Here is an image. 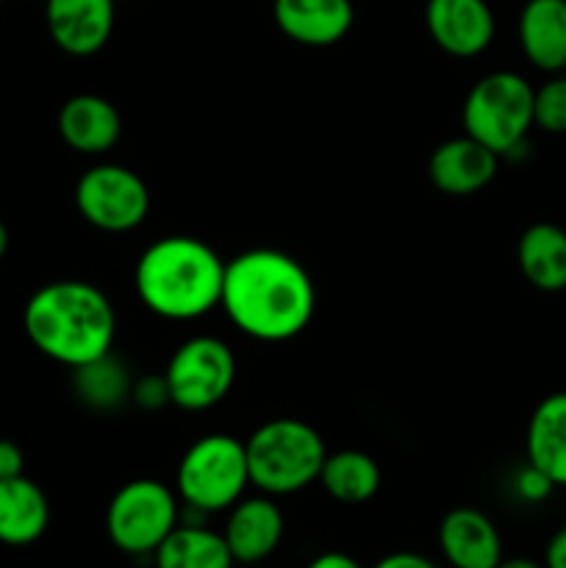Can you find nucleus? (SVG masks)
Listing matches in <instances>:
<instances>
[{
    "instance_id": "nucleus-1",
    "label": "nucleus",
    "mask_w": 566,
    "mask_h": 568,
    "mask_svg": "<svg viewBox=\"0 0 566 568\" xmlns=\"http://www.w3.org/2000/svg\"><path fill=\"white\" fill-rule=\"evenodd\" d=\"M220 305L244 336L277 344L311 325L316 288L297 258L281 250L255 247L225 264Z\"/></svg>"
},
{
    "instance_id": "nucleus-2",
    "label": "nucleus",
    "mask_w": 566,
    "mask_h": 568,
    "mask_svg": "<svg viewBox=\"0 0 566 568\" xmlns=\"http://www.w3.org/2000/svg\"><path fill=\"white\" fill-rule=\"evenodd\" d=\"M28 338L42 355L70 369L111 353L117 314L94 283L53 281L37 288L22 314Z\"/></svg>"
},
{
    "instance_id": "nucleus-3",
    "label": "nucleus",
    "mask_w": 566,
    "mask_h": 568,
    "mask_svg": "<svg viewBox=\"0 0 566 568\" xmlns=\"http://www.w3.org/2000/svg\"><path fill=\"white\" fill-rule=\"evenodd\" d=\"M225 261L194 236H164L137 261L133 283L150 314L192 322L220 305Z\"/></svg>"
},
{
    "instance_id": "nucleus-4",
    "label": "nucleus",
    "mask_w": 566,
    "mask_h": 568,
    "mask_svg": "<svg viewBox=\"0 0 566 568\" xmlns=\"http://www.w3.org/2000/svg\"><path fill=\"white\" fill-rule=\"evenodd\" d=\"M250 486L266 497H289L320 480L327 458L320 433L303 419L281 416L250 433L244 442Z\"/></svg>"
},
{
    "instance_id": "nucleus-5",
    "label": "nucleus",
    "mask_w": 566,
    "mask_h": 568,
    "mask_svg": "<svg viewBox=\"0 0 566 568\" xmlns=\"http://www.w3.org/2000/svg\"><path fill=\"white\" fill-rule=\"evenodd\" d=\"M533 89L525 75L497 70L475 81L464 100L466 136L477 139L503 159L525 148L533 128Z\"/></svg>"
},
{
    "instance_id": "nucleus-6",
    "label": "nucleus",
    "mask_w": 566,
    "mask_h": 568,
    "mask_svg": "<svg viewBox=\"0 0 566 568\" xmlns=\"http://www.w3.org/2000/svg\"><path fill=\"white\" fill-rule=\"evenodd\" d=\"M250 486L244 442L228 433H209L183 453L175 475L181 505L203 514L231 510Z\"/></svg>"
},
{
    "instance_id": "nucleus-7",
    "label": "nucleus",
    "mask_w": 566,
    "mask_h": 568,
    "mask_svg": "<svg viewBox=\"0 0 566 568\" xmlns=\"http://www.w3.org/2000/svg\"><path fill=\"white\" fill-rule=\"evenodd\" d=\"M181 525V499L159 480H131L105 508V532L120 552L144 558Z\"/></svg>"
},
{
    "instance_id": "nucleus-8",
    "label": "nucleus",
    "mask_w": 566,
    "mask_h": 568,
    "mask_svg": "<svg viewBox=\"0 0 566 568\" xmlns=\"http://www.w3.org/2000/svg\"><path fill=\"white\" fill-rule=\"evenodd\" d=\"M170 399L181 410H209L236 383V355L222 338L194 336L172 353L164 369Z\"/></svg>"
},
{
    "instance_id": "nucleus-9",
    "label": "nucleus",
    "mask_w": 566,
    "mask_h": 568,
    "mask_svg": "<svg viewBox=\"0 0 566 568\" xmlns=\"http://www.w3.org/2000/svg\"><path fill=\"white\" fill-rule=\"evenodd\" d=\"M75 209L103 233H128L144 222L150 211V189L122 164H98L75 183Z\"/></svg>"
},
{
    "instance_id": "nucleus-10",
    "label": "nucleus",
    "mask_w": 566,
    "mask_h": 568,
    "mask_svg": "<svg viewBox=\"0 0 566 568\" xmlns=\"http://www.w3.org/2000/svg\"><path fill=\"white\" fill-rule=\"evenodd\" d=\"M425 26L433 44L455 59H475L497 33V20L486 0H427Z\"/></svg>"
},
{
    "instance_id": "nucleus-11",
    "label": "nucleus",
    "mask_w": 566,
    "mask_h": 568,
    "mask_svg": "<svg viewBox=\"0 0 566 568\" xmlns=\"http://www.w3.org/2000/svg\"><path fill=\"white\" fill-rule=\"evenodd\" d=\"M283 530V510L277 508L275 497H242L231 510H228L225 538L228 549L236 566H259L281 547Z\"/></svg>"
},
{
    "instance_id": "nucleus-12",
    "label": "nucleus",
    "mask_w": 566,
    "mask_h": 568,
    "mask_svg": "<svg viewBox=\"0 0 566 568\" xmlns=\"http://www.w3.org/2000/svg\"><path fill=\"white\" fill-rule=\"evenodd\" d=\"M114 0H48L44 22L59 50L67 55H94L114 31Z\"/></svg>"
},
{
    "instance_id": "nucleus-13",
    "label": "nucleus",
    "mask_w": 566,
    "mask_h": 568,
    "mask_svg": "<svg viewBox=\"0 0 566 568\" xmlns=\"http://www.w3.org/2000/svg\"><path fill=\"white\" fill-rule=\"evenodd\" d=\"M499 170V155L472 136H455L438 144L427 161V178L449 197H469L486 189Z\"/></svg>"
},
{
    "instance_id": "nucleus-14",
    "label": "nucleus",
    "mask_w": 566,
    "mask_h": 568,
    "mask_svg": "<svg viewBox=\"0 0 566 568\" xmlns=\"http://www.w3.org/2000/svg\"><path fill=\"white\" fill-rule=\"evenodd\" d=\"M272 20L292 42L327 48L347 37L355 9L353 0H272Z\"/></svg>"
},
{
    "instance_id": "nucleus-15",
    "label": "nucleus",
    "mask_w": 566,
    "mask_h": 568,
    "mask_svg": "<svg viewBox=\"0 0 566 568\" xmlns=\"http://www.w3.org/2000/svg\"><path fill=\"white\" fill-rule=\"evenodd\" d=\"M438 549L449 568H494L503 560L497 525L477 508H453L444 516Z\"/></svg>"
},
{
    "instance_id": "nucleus-16",
    "label": "nucleus",
    "mask_w": 566,
    "mask_h": 568,
    "mask_svg": "<svg viewBox=\"0 0 566 568\" xmlns=\"http://www.w3.org/2000/svg\"><path fill=\"white\" fill-rule=\"evenodd\" d=\"M122 133V116L100 94H75L59 111V136L81 155L109 153Z\"/></svg>"
},
{
    "instance_id": "nucleus-17",
    "label": "nucleus",
    "mask_w": 566,
    "mask_h": 568,
    "mask_svg": "<svg viewBox=\"0 0 566 568\" xmlns=\"http://www.w3.org/2000/svg\"><path fill=\"white\" fill-rule=\"evenodd\" d=\"M516 37L525 59L536 70H566V0H527L516 20Z\"/></svg>"
},
{
    "instance_id": "nucleus-18",
    "label": "nucleus",
    "mask_w": 566,
    "mask_h": 568,
    "mask_svg": "<svg viewBox=\"0 0 566 568\" xmlns=\"http://www.w3.org/2000/svg\"><path fill=\"white\" fill-rule=\"evenodd\" d=\"M50 525V503L26 475L0 480V544L31 547Z\"/></svg>"
},
{
    "instance_id": "nucleus-19",
    "label": "nucleus",
    "mask_w": 566,
    "mask_h": 568,
    "mask_svg": "<svg viewBox=\"0 0 566 568\" xmlns=\"http://www.w3.org/2000/svg\"><path fill=\"white\" fill-rule=\"evenodd\" d=\"M516 264L525 281L538 292L566 288V231L555 222H536L525 227L516 242Z\"/></svg>"
},
{
    "instance_id": "nucleus-20",
    "label": "nucleus",
    "mask_w": 566,
    "mask_h": 568,
    "mask_svg": "<svg viewBox=\"0 0 566 568\" xmlns=\"http://www.w3.org/2000/svg\"><path fill=\"white\" fill-rule=\"evenodd\" d=\"M527 464L542 469L555 488H566V392L544 397L527 422Z\"/></svg>"
},
{
    "instance_id": "nucleus-21",
    "label": "nucleus",
    "mask_w": 566,
    "mask_h": 568,
    "mask_svg": "<svg viewBox=\"0 0 566 568\" xmlns=\"http://www.w3.org/2000/svg\"><path fill=\"white\" fill-rule=\"evenodd\" d=\"M155 568H233L222 532L205 525H178L153 552Z\"/></svg>"
},
{
    "instance_id": "nucleus-22",
    "label": "nucleus",
    "mask_w": 566,
    "mask_h": 568,
    "mask_svg": "<svg viewBox=\"0 0 566 568\" xmlns=\"http://www.w3.org/2000/svg\"><path fill=\"white\" fill-rule=\"evenodd\" d=\"M381 466L361 449H338L325 458L320 469V486L327 497L342 505H364L381 491Z\"/></svg>"
},
{
    "instance_id": "nucleus-23",
    "label": "nucleus",
    "mask_w": 566,
    "mask_h": 568,
    "mask_svg": "<svg viewBox=\"0 0 566 568\" xmlns=\"http://www.w3.org/2000/svg\"><path fill=\"white\" fill-rule=\"evenodd\" d=\"M72 388H75L78 399L92 410H117L131 399L133 377L128 375L122 361L105 353L72 369Z\"/></svg>"
},
{
    "instance_id": "nucleus-24",
    "label": "nucleus",
    "mask_w": 566,
    "mask_h": 568,
    "mask_svg": "<svg viewBox=\"0 0 566 568\" xmlns=\"http://www.w3.org/2000/svg\"><path fill=\"white\" fill-rule=\"evenodd\" d=\"M533 128H542L544 133H566V72H555L533 89Z\"/></svg>"
},
{
    "instance_id": "nucleus-25",
    "label": "nucleus",
    "mask_w": 566,
    "mask_h": 568,
    "mask_svg": "<svg viewBox=\"0 0 566 568\" xmlns=\"http://www.w3.org/2000/svg\"><path fill=\"white\" fill-rule=\"evenodd\" d=\"M514 491H516V497L522 499V503L538 505L555 491V483L549 480V477L544 475L542 469H536L533 464H527V466H522L519 471H516Z\"/></svg>"
},
{
    "instance_id": "nucleus-26",
    "label": "nucleus",
    "mask_w": 566,
    "mask_h": 568,
    "mask_svg": "<svg viewBox=\"0 0 566 568\" xmlns=\"http://www.w3.org/2000/svg\"><path fill=\"white\" fill-rule=\"evenodd\" d=\"M131 403L142 410H161L170 405V386H166L164 375H148L133 381L131 388Z\"/></svg>"
},
{
    "instance_id": "nucleus-27",
    "label": "nucleus",
    "mask_w": 566,
    "mask_h": 568,
    "mask_svg": "<svg viewBox=\"0 0 566 568\" xmlns=\"http://www.w3.org/2000/svg\"><path fill=\"white\" fill-rule=\"evenodd\" d=\"M26 469V458H22V449L17 447L9 438H0V480H11V477H20Z\"/></svg>"
},
{
    "instance_id": "nucleus-28",
    "label": "nucleus",
    "mask_w": 566,
    "mask_h": 568,
    "mask_svg": "<svg viewBox=\"0 0 566 568\" xmlns=\"http://www.w3.org/2000/svg\"><path fill=\"white\" fill-rule=\"evenodd\" d=\"M372 568H438L433 564L431 558L425 555H416V552H392V555H383Z\"/></svg>"
},
{
    "instance_id": "nucleus-29",
    "label": "nucleus",
    "mask_w": 566,
    "mask_h": 568,
    "mask_svg": "<svg viewBox=\"0 0 566 568\" xmlns=\"http://www.w3.org/2000/svg\"><path fill=\"white\" fill-rule=\"evenodd\" d=\"M544 568H566V525L555 530L544 547Z\"/></svg>"
},
{
    "instance_id": "nucleus-30",
    "label": "nucleus",
    "mask_w": 566,
    "mask_h": 568,
    "mask_svg": "<svg viewBox=\"0 0 566 568\" xmlns=\"http://www.w3.org/2000/svg\"><path fill=\"white\" fill-rule=\"evenodd\" d=\"M305 568H364V566L344 552H322L316 555V558Z\"/></svg>"
},
{
    "instance_id": "nucleus-31",
    "label": "nucleus",
    "mask_w": 566,
    "mask_h": 568,
    "mask_svg": "<svg viewBox=\"0 0 566 568\" xmlns=\"http://www.w3.org/2000/svg\"><path fill=\"white\" fill-rule=\"evenodd\" d=\"M494 568H544V564L533 558H503Z\"/></svg>"
},
{
    "instance_id": "nucleus-32",
    "label": "nucleus",
    "mask_w": 566,
    "mask_h": 568,
    "mask_svg": "<svg viewBox=\"0 0 566 568\" xmlns=\"http://www.w3.org/2000/svg\"><path fill=\"white\" fill-rule=\"evenodd\" d=\"M6 250H9V231H6V225L0 222V258L6 255Z\"/></svg>"
},
{
    "instance_id": "nucleus-33",
    "label": "nucleus",
    "mask_w": 566,
    "mask_h": 568,
    "mask_svg": "<svg viewBox=\"0 0 566 568\" xmlns=\"http://www.w3.org/2000/svg\"><path fill=\"white\" fill-rule=\"evenodd\" d=\"M233 568H236V566H233ZM239 568H253V566H239Z\"/></svg>"
},
{
    "instance_id": "nucleus-34",
    "label": "nucleus",
    "mask_w": 566,
    "mask_h": 568,
    "mask_svg": "<svg viewBox=\"0 0 566 568\" xmlns=\"http://www.w3.org/2000/svg\"><path fill=\"white\" fill-rule=\"evenodd\" d=\"M114 3H125V0H114Z\"/></svg>"
},
{
    "instance_id": "nucleus-35",
    "label": "nucleus",
    "mask_w": 566,
    "mask_h": 568,
    "mask_svg": "<svg viewBox=\"0 0 566 568\" xmlns=\"http://www.w3.org/2000/svg\"><path fill=\"white\" fill-rule=\"evenodd\" d=\"M0 3H3V0H0Z\"/></svg>"
},
{
    "instance_id": "nucleus-36",
    "label": "nucleus",
    "mask_w": 566,
    "mask_h": 568,
    "mask_svg": "<svg viewBox=\"0 0 566 568\" xmlns=\"http://www.w3.org/2000/svg\"><path fill=\"white\" fill-rule=\"evenodd\" d=\"M564 72H566V70H564Z\"/></svg>"
}]
</instances>
